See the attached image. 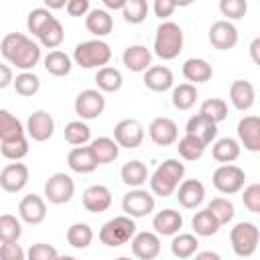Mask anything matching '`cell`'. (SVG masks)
<instances>
[{"instance_id": "obj_1", "label": "cell", "mask_w": 260, "mask_h": 260, "mask_svg": "<svg viewBox=\"0 0 260 260\" xmlns=\"http://www.w3.org/2000/svg\"><path fill=\"white\" fill-rule=\"evenodd\" d=\"M2 57L16 69L30 71L41 61V45L22 32H8L0 41Z\"/></svg>"}, {"instance_id": "obj_2", "label": "cell", "mask_w": 260, "mask_h": 260, "mask_svg": "<svg viewBox=\"0 0 260 260\" xmlns=\"http://www.w3.org/2000/svg\"><path fill=\"white\" fill-rule=\"evenodd\" d=\"M183 177H185V165L177 158H167L148 177L150 191L158 197H169V195L175 193V189L183 181Z\"/></svg>"}, {"instance_id": "obj_3", "label": "cell", "mask_w": 260, "mask_h": 260, "mask_svg": "<svg viewBox=\"0 0 260 260\" xmlns=\"http://www.w3.org/2000/svg\"><path fill=\"white\" fill-rule=\"evenodd\" d=\"M183 30L173 20H162L154 35V55L162 61H173L183 51Z\"/></svg>"}, {"instance_id": "obj_4", "label": "cell", "mask_w": 260, "mask_h": 260, "mask_svg": "<svg viewBox=\"0 0 260 260\" xmlns=\"http://www.w3.org/2000/svg\"><path fill=\"white\" fill-rule=\"evenodd\" d=\"M112 59V49L106 41L102 39H89L83 41L75 47L73 51V61L75 65L83 67V69H100L104 65H108Z\"/></svg>"}, {"instance_id": "obj_5", "label": "cell", "mask_w": 260, "mask_h": 260, "mask_svg": "<svg viewBox=\"0 0 260 260\" xmlns=\"http://www.w3.org/2000/svg\"><path fill=\"white\" fill-rule=\"evenodd\" d=\"M136 234V223L134 217L130 215H116L112 219H108L102 230H100V242L108 248H118L130 242V238Z\"/></svg>"}, {"instance_id": "obj_6", "label": "cell", "mask_w": 260, "mask_h": 260, "mask_svg": "<svg viewBox=\"0 0 260 260\" xmlns=\"http://www.w3.org/2000/svg\"><path fill=\"white\" fill-rule=\"evenodd\" d=\"M258 240H260V230L252 221H240L230 232L232 250L240 258H250L258 248Z\"/></svg>"}, {"instance_id": "obj_7", "label": "cell", "mask_w": 260, "mask_h": 260, "mask_svg": "<svg viewBox=\"0 0 260 260\" xmlns=\"http://www.w3.org/2000/svg\"><path fill=\"white\" fill-rule=\"evenodd\" d=\"M211 183H213V187H215L219 193H223V195H234V193H238V191L244 189L246 173H244V169H240L238 165L223 162V165H219V167L213 171Z\"/></svg>"}, {"instance_id": "obj_8", "label": "cell", "mask_w": 260, "mask_h": 260, "mask_svg": "<svg viewBox=\"0 0 260 260\" xmlns=\"http://www.w3.org/2000/svg\"><path fill=\"white\" fill-rule=\"evenodd\" d=\"M75 114L81 118V120H95L104 114L106 110V98H104V91L100 89H83L77 93L75 98Z\"/></svg>"}, {"instance_id": "obj_9", "label": "cell", "mask_w": 260, "mask_h": 260, "mask_svg": "<svg viewBox=\"0 0 260 260\" xmlns=\"http://www.w3.org/2000/svg\"><path fill=\"white\" fill-rule=\"evenodd\" d=\"M152 209H154V197L146 189L134 187L122 197V211L134 219L150 215Z\"/></svg>"}, {"instance_id": "obj_10", "label": "cell", "mask_w": 260, "mask_h": 260, "mask_svg": "<svg viewBox=\"0 0 260 260\" xmlns=\"http://www.w3.org/2000/svg\"><path fill=\"white\" fill-rule=\"evenodd\" d=\"M75 193V183L67 173H55L45 181V197L53 205H63L71 201Z\"/></svg>"}, {"instance_id": "obj_11", "label": "cell", "mask_w": 260, "mask_h": 260, "mask_svg": "<svg viewBox=\"0 0 260 260\" xmlns=\"http://www.w3.org/2000/svg\"><path fill=\"white\" fill-rule=\"evenodd\" d=\"M114 140L120 148H138L144 140V126L136 118H124L114 126Z\"/></svg>"}, {"instance_id": "obj_12", "label": "cell", "mask_w": 260, "mask_h": 260, "mask_svg": "<svg viewBox=\"0 0 260 260\" xmlns=\"http://www.w3.org/2000/svg\"><path fill=\"white\" fill-rule=\"evenodd\" d=\"M24 132L28 134V138H32L37 142H45L55 132V120H53V116L49 112L37 110V112H32L28 116L26 126H24Z\"/></svg>"}, {"instance_id": "obj_13", "label": "cell", "mask_w": 260, "mask_h": 260, "mask_svg": "<svg viewBox=\"0 0 260 260\" xmlns=\"http://www.w3.org/2000/svg\"><path fill=\"white\" fill-rule=\"evenodd\" d=\"M28 183V167L24 162H10L0 171V187L6 193H18Z\"/></svg>"}, {"instance_id": "obj_14", "label": "cell", "mask_w": 260, "mask_h": 260, "mask_svg": "<svg viewBox=\"0 0 260 260\" xmlns=\"http://www.w3.org/2000/svg\"><path fill=\"white\" fill-rule=\"evenodd\" d=\"M132 254L140 260H154L160 254V238L156 232H138L130 238Z\"/></svg>"}, {"instance_id": "obj_15", "label": "cell", "mask_w": 260, "mask_h": 260, "mask_svg": "<svg viewBox=\"0 0 260 260\" xmlns=\"http://www.w3.org/2000/svg\"><path fill=\"white\" fill-rule=\"evenodd\" d=\"M148 136L156 146H171L179 138V128H177L175 120L160 116L148 124Z\"/></svg>"}, {"instance_id": "obj_16", "label": "cell", "mask_w": 260, "mask_h": 260, "mask_svg": "<svg viewBox=\"0 0 260 260\" xmlns=\"http://www.w3.org/2000/svg\"><path fill=\"white\" fill-rule=\"evenodd\" d=\"M177 201L185 209H195L205 199V187L199 179H183L177 185Z\"/></svg>"}, {"instance_id": "obj_17", "label": "cell", "mask_w": 260, "mask_h": 260, "mask_svg": "<svg viewBox=\"0 0 260 260\" xmlns=\"http://www.w3.org/2000/svg\"><path fill=\"white\" fill-rule=\"evenodd\" d=\"M209 43L217 51H230L238 45V28L230 20H215L209 26Z\"/></svg>"}, {"instance_id": "obj_18", "label": "cell", "mask_w": 260, "mask_h": 260, "mask_svg": "<svg viewBox=\"0 0 260 260\" xmlns=\"http://www.w3.org/2000/svg\"><path fill=\"white\" fill-rule=\"evenodd\" d=\"M18 217L28 223V225H37L41 221H45L47 217V205H45V199L41 195H24L18 203Z\"/></svg>"}, {"instance_id": "obj_19", "label": "cell", "mask_w": 260, "mask_h": 260, "mask_svg": "<svg viewBox=\"0 0 260 260\" xmlns=\"http://www.w3.org/2000/svg\"><path fill=\"white\" fill-rule=\"evenodd\" d=\"M238 142L244 144L246 150L258 152L260 150V118L258 116H244L238 122Z\"/></svg>"}, {"instance_id": "obj_20", "label": "cell", "mask_w": 260, "mask_h": 260, "mask_svg": "<svg viewBox=\"0 0 260 260\" xmlns=\"http://www.w3.org/2000/svg\"><path fill=\"white\" fill-rule=\"evenodd\" d=\"M81 203L89 213H104L112 205V191L106 185H91L83 191Z\"/></svg>"}, {"instance_id": "obj_21", "label": "cell", "mask_w": 260, "mask_h": 260, "mask_svg": "<svg viewBox=\"0 0 260 260\" xmlns=\"http://www.w3.org/2000/svg\"><path fill=\"white\" fill-rule=\"evenodd\" d=\"M230 102L240 112L250 110L254 106V102H256V89H254V85L250 81H246V79L232 81V85H230Z\"/></svg>"}, {"instance_id": "obj_22", "label": "cell", "mask_w": 260, "mask_h": 260, "mask_svg": "<svg viewBox=\"0 0 260 260\" xmlns=\"http://www.w3.org/2000/svg\"><path fill=\"white\" fill-rule=\"evenodd\" d=\"M67 165L73 173H79V175H87V173H93L98 169V162L91 154V148L89 146H73L67 154Z\"/></svg>"}, {"instance_id": "obj_23", "label": "cell", "mask_w": 260, "mask_h": 260, "mask_svg": "<svg viewBox=\"0 0 260 260\" xmlns=\"http://www.w3.org/2000/svg\"><path fill=\"white\" fill-rule=\"evenodd\" d=\"M150 61H152V53L144 45H130L122 53V63L126 65L128 71H134V73L146 71L150 67Z\"/></svg>"}, {"instance_id": "obj_24", "label": "cell", "mask_w": 260, "mask_h": 260, "mask_svg": "<svg viewBox=\"0 0 260 260\" xmlns=\"http://www.w3.org/2000/svg\"><path fill=\"white\" fill-rule=\"evenodd\" d=\"M185 134L197 136L203 144H209V142L215 140V136H217V124H215L213 120L205 118L203 114H195L193 118H189L187 128H185Z\"/></svg>"}, {"instance_id": "obj_25", "label": "cell", "mask_w": 260, "mask_h": 260, "mask_svg": "<svg viewBox=\"0 0 260 260\" xmlns=\"http://www.w3.org/2000/svg\"><path fill=\"white\" fill-rule=\"evenodd\" d=\"M142 81L152 91H167V89L173 87L175 77H173V71L169 67H165V65H152V67H148L144 71Z\"/></svg>"}, {"instance_id": "obj_26", "label": "cell", "mask_w": 260, "mask_h": 260, "mask_svg": "<svg viewBox=\"0 0 260 260\" xmlns=\"http://www.w3.org/2000/svg\"><path fill=\"white\" fill-rule=\"evenodd\" d=\"M85 28L95 37V39H102L106 35L112 32L114 28V18L110 16L108 10H102V8H93L85 14Z\"/></svg>"}, {"instance_id": "obj_27", "label": "cell", "mask_w": 260, "mask_h": 260, "mask_svg": "<svg viewBox=\"0 0 260 260\" xmlns=\"http://www.w3.org/2000/svg\"><path fill=\"white\" fill-rule=\"evenodd\" d=\"M183 77H185L189 83H193V85L205 83V81H209V79L213 77V69H211V65H209L205 59H201V57H191V59H187V61L183 63Z\"/></svg>"}, {"instance_id": "obj_28", "label": "cell", "mask_w": 260, "mask_h": 260, "mask_svg": "<svg viewBox=\"0 0 260 260\" xmlns=\"http://www.w3.org/2000/svg\"><path fill=\"white\" fill-rule=\"evenodd\" d=\"M152 228L158 236H175L183 228V215L175 209H162L152 217Z\"/></svg>"}, {"instance_id": "obj_29", "label": "cell", "mask_w": 260, "mask_h": 260, "mask_svg": "<svg viewBox=\"0 0 260 260\" xmlns=\"http://www.w3.org/2000/svg\"><path fill=\"white\" fill-rule=\"evenodd\" d=\"M89 148H91V154L95 158L98 165H108V162H114L120 154V146L114 138L110 136H100L95 140L89 142Z\"/></svg>"}, {"instance_id": "obj_30", "label": "cell", "mask_w": 260, "mask_h": 260, "mask_svg": "<svg viewBox=\"0 0 260 260\" xmlns=\"http://www.w3.org/2000/svg\"><path fill=\"white\" fill-rule=\"evenodd\" d=\"M120 179L128 187H142L148 179V169L142 160H128L120 169Z\"/></svg>"}, {"instance_id": "obj_31", "label": "cell", "mask_w": 260, "mask_h": 260, "mask_svg": "<svg viewBox=\"0 0 260 260\" xmlns=\"http://www.w3.org/2000/svg\"><path fill=\"white\" fill-rule=\"evenodd\" d=\"M124 79H122V73L116 69V67H110V65H104L98 69L95 73V85L100 91H106V93H114L122 87Z\"/></svg>"}, {"instance_id": "obj_32", "label": "cell", "mask_w": 260, "mask_h": 260, "mask_svg": "<svg viewBox=\"0 0 260 260\" xmlns=\"http://www.w3.org/2000/svg\"><path fill=\"white\" fill-rule=\"evenodd\" d=\"M211 156L217 160V162H234L238 156H240V142L236 138H219L215 140L213 148H211Z\"/></svg>"}, {"instance_id": "obj_33", "label": "cell", "mask_w": 260, "mask_h": 260, "mask_svg": "<svg viewBox=\"0 0 260 260\" xmlns=\"http://www.w3.org/2000/svg\"><path fill=\"white\" fill-rule=\"evenodd\" d=\"M197 248H199V240H197L195 234H179L177 232L175 238H173V242H171L173 256L175 258H181V260L191 258L197 252Z\"/></svg>"}, {"instance_id": "obj_34", "label": "cell", "mask_w": 260, "mask_h": 260, "mask_svg": "<svg viewBox=\"0 0 260 260\" xmlns=\"http://www.w3.org/2000/svg\"><path fill=\"white\" fill-rule=\"evenodd\" d=\"M45 69H47V73H51V75H55V77H65L69 71H71V67H73V63H71V57L67 55V53H63V51H49V55L45 57Z\"/></svg>"}, {"instance_id": "obj_35", "label": "cell", "mask_w": 260, "mask_h": 260, "mask_svg": "<svg viewBox=\"0 0 260 260\" xmlns=\"http://www.w3.org/2000/svg\"><path fill=\"white\" fill-rule=\"evenodd\" d=\"M93 240V230L83 223V221H77V223H71L69 230H67V244L75 250H85L89 248Z\"/></svg>"}, {"instance_id": "obj_36", "label": "cell", "mask_w": 260, "mask_h": 260, "mask_svg": "<svg viewBox=\"0 0 260 260\" xmlns=\"http://www.w3.org/2000/svg\"><path fill=\"white\" fill-rule=\"evenodd\" d=\"M191 225H193L195 236H201V238L215 236V234H217V230L221 228V225L217 223V219L209 213V209H207V207H205V209H201V211H197V213L193 215Z\"/></svg>"}, {"instance_id": "obj_37", "label": "cell", "mask_w": 260, "mask_h": 260, "mask_svg": "<svg viewBox=\"0 0 260 260\" xmlns=\"http://www.w3.org/2000/svg\"><path fill=\"white\" fill-rule=\"evenodd\" d=\"M197 98H199V91H197V87L193 85V83H179L175 89H173V106L177 108V110H191L193 106H195V102H197Z\"/></svg>"}, {"instance_id": "obj_38", "label": "cell", "mask_w": 260, "mask_h": 260, "mask_svg": "<svg viewBox=\"0 0 260 260\" xmlns=\"http://www.w3.org/2000/svg\"><path fill=\"white\" fill-rule=\"evenodd\" d=\"M0 152L8 160H20V158H24L28 154V140H26V136L20 134L16 138L2 140L0 142Z\"/></svg>"}, {"instance_id": "obj_39", "label": "cell", "mask_w": 260, "mask_h": 260, "mask_svg": "<svg viewBox=\"0 0 260 260\" xmlns=\"http://www.w3.org/2000/svg\"><path fill=\"white\" fill-rule=\"evenodd\" d=\"M205 146L197 136H191V134H185L179 142H177V150L179 154L185 158V160H199L205 152Z\"/></svg>"}, {"instance_id": "obj_40", "label": "cell", "mask_w": 260, "mask_h": 260, "mask_svg": "<svg viewBox=\"0 0 260 260\" xmlns=\"http://www.w3.org/2000/svg\"><path fill=\"white\" fill-rule=\"evenodd\" d=\"M207 209H209V213L217 219L219 225L230 223V221L234 219V215H236L234 203H232L228 197H215V199H211V201L207 203Z\"/></svg>"}, {"instance_id": "obj_41", "label": "cell", "mask_w": 260, "mask_h": 260, "mask_svg": "<svg viewBox=\"0 0 260 260\" xmlns=\"http://www.w3.org/2000/svg\"><path fill=\"white\" fill-rule=\"evenodd\" d=\"M63 136H65V140H67L69 144L79 146V144L89 142V138H91V130H89V126H87L83 120H73V122L65 124Z\"/></svg>"}, {"instance_id": "obj_42", "label": "cell", "mask_w": 260, "mask_h": 260, "mask_svg": "<svg viewBox=\"0 0 260 260\" xmlns=\"http://www.w3.org/2000/svg\"><path fill=\"white\" fill-rule=\"evenodd\" d=\"M24 134V126L22 122L10 114L8 110H0V142L2 140H10V138H16Z\"/></svg>"}, {"instance_id": "obj_43", "label": "cell", "mask_w": 260, "mask_h": 260, "mask_svg": "<svg viewBox=\"0 0 260 260\" xmlns=\"http://www.w3.org/2000/svg\"><path fill=\"white\" fill-rule=\"evenodd\" d=\"M37 39L41 41L43 47H47V49H57V47L63 43V39H65L63 24H61L57 18H53V20L41 30V35H39Z\"/></svg>"}, {"instance_id": "obj_44", "label": "cell", "mask_w": 260, "mask_h": 260, "mask_svg": "<svg viewBox=\"0 0 260 260\" xmlns=\"http://www.w3.org/2000/svg\"><path fill=\"white\" fill-rule=\"evenodd\" d=\"M14 91L22 98H30L41 89V79L32 73V71H22L16 75V79H12Z\"/></svg>"}, {"instance_id": "obj_45", "label": "cell", "mask_w": 260, "mask_h": 260, "mask_svg": "<svg viewBox=\"0 0 260 260\" xmlns=\"http://www.w3.org/2000/svg\"><path fill=\"white\" fill-rule=\"evenodd\" d=\"M120 10H122V16L126 22L140 24L148 16V2L146 0H126Z\"/></svg>"}, {"instance_id": "obj_46", "label": "cell", "mask_w": 260, "mask_h": 260, "mask_svg": "<svg viewBox=\"0 0 260 260\" xmlns=\"http://www.w3.org/2000/svg\"><path fill=\"white\" fill-rule=\"evenodd\" d=\"M22 236V223L16 215H0V242H18Z\"/></svg>"}, {"instance_id": "obj_47", "label": "cell", "mask_w": 260, "mask_h": 260, "mask_svg": "<svg viewBox=\"0 0 260 260\" xmlns=\"http://www.w3.org/2000/svg\"><path fill=\"white\" fill-rule=\"evenodd\" d=\"M199 114H203L205 118H209L215 124H219V122H223L228 118V104L221 98H207L199 106Z\"/></svg>"}, {"instance_id": "obj_48", "label": "cell", "mask_w": 260, "mask_h": 260, "mask_svg": "<svg viewBox=\"0 0 260 260\" xmlns=\"http://www.w3.org/2000/svg\"><path fill=\"white\" fill-rule=\"evenodd\" d=\"M53 18H55V16L51 14L49 8H32V10L28 12V18H26V28H28V32H32L35 37H39L41 30H43Z\"/></svg>"}, {"instance_id": "obj_49", "label": "cell", "mask_w": 260, "mask_h": 260, "mask_svg": "<svg viewBox=\"0 0 260 260\" xmlns=\"http://www.w3.org/2000/svg\"><path fill=\"white\" fill-rule=\"evenodd\" d=\"M219 12L228 20H240L248 12V0H219Z\"/></svg>"}, {"instance_id": "obj_50", "label": "cell", "mask_w": 260, "mask_h": 260, "mask_svg": "<svg viewBox=\"0 0 260 260\" xmlns=\"http://www.w3.org/2000/svg\"><path fill=\"white\" fill-rule=\"evenodd\" d=\"M242 203L248 211L252 213H260V185L258 183H252L244 189L242 193Z\"/></svg>"}, {"instance_id": "obj_51", "label": "cell", "mask_w": 260, "mask_h": 260, "mask_svg": "<svg viewBox=\"0 0 260 260\" xmlns=\"http://www.w3.org/2000/svg\"><path fill=\"white\" fill-rule=\"evenodd\" d=\"M26 256L30 260H55V258H59V252L49 244H32L28 248Z\"/></svg>"}, {"instance_id": "obj_52", "label": "cell", "mask_w": 260, "mask_h": 260, "mask_svg": "<svg viewBox=\"0 0 260 260\" xmlns=\"http://www.w3.org/2000/svg\"><path fill=\"white\" fill-rule=\"evenodd\" d=\"M26 252L18 242H0V258L2 260H24Z\"/></svg>"}, {"instance_id": "obj_53", "label": "cell", "mask_w": 260, "mask_h": 260, "mask_svg": "<svg viewBox=\"0 0 260 260\" xmlns=\"http://www.w3.org/2000/svg\"><path fill=\"white\" fill-rule=\"evenodd\" d=\"M65 10L69 16H85L89 12V0H67Z\"/></svg>"}, {"instance_id": "obj_54", "label": "cell", "mask_w": 260, "mask_h": 260, "mask_svg": "<svg viewBox=\"0 0 260 260\" xmlns=\"http://www.w3.org/2000/svg\"><path fill=\"white\" fill-rule=\"evenodd\" d=\"M154 14L160 18V20H167L173 12H175V8H177V4H175V0H154Z\"/></svg>"}, {"instance_id": "obj_55", "label": "cell", "mask_w": 260, "mask_h": 260, "mask_svg": "<svg viewBox=\"0 0 260 260\" xmlns=\"http://www.w3.org/2000/svg\"><path fill=\"white\" fill-rule=\"evenodd\" d=\"M12 79H14L12 69H10L8 65H4V63H0V89L8 87V85L12 83Z\"/></svg>"}, {"instance_id": "obj_56", "label": "cell", "mask_w": 260, "mask_h": 260, "mask_svg": "<svg viewBox=\"0 0 260 260\" xmlns=\"http://www.w3.org/2000/svg\"><path fill=\"white\" fill-rule=\"evenodd\" d=\"M250 55H252V61L256 65H260V37H256L250 45Z\"/></svg>"}, {"instance_id": "obj_57", "label": "cell", "mask_w": 260, "mask_h": 260, "mask_svg": "<svg viewBox=\"0 0 260 260\" xmlns=\"http://www.w3.org/2000/svg\"><path fill=\"white\" fill-rule=\"evenodd\" d=\"M45 2V6L49 8V10H61V8H65V4H67V0H43Z\"/></svg>"}, {"instance_id": "obj_58", "label": "cell", "mask_w": 260, "mask_h": 260, "mask_svg": "<svg viewBox=\"0 0 260 260\" xmlns=\"http://www.w3.org/2000/svg\"><path fill=\"white\" fill-rule=\"evenodd\" d=\"M193 256L197 260H219V254L217 252H195Z\"/></svg>"}, {"instance_id": "obj_59", "label": "cell", "mask_w": 260, "mask_h": 260, "mask_svg": "<svg viewBox=\"0 0 260 260\" xmlns=\"http://www.w3.org/2000/svg\"><path fill=\"white\" fill-rule=\"evenodd\" d=\"M102 2H104V6L110 8V10H120L126 0H102Z\"/></svg>"}, {"instance_id": "obj_60", "label": "cell", "mask_w": 260, "mask_h": 260, "mask_svg": "<svg viewBox=\"0 0 260 260\" xmlns=\"http://www.w3.org/2000/svg\"><path fill=\"white\" fill-rule=\"evenodd\" d=\"M195 0H175V4L179 6V8H185V6H191Z\"/></svg>"}]
</instances>
